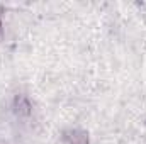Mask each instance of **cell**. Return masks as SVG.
Segmentation results:
<instances>
[{"mask_svg":"<svg viewBox=\"0 0 146 144\" xmlns=\"http://www.w3.org/2000/svg\"><path fill=\"white\" fill-rule=\"evenodd\" d=\"M0 36H2V22H0Z\"/></svg>","mask_w":146,"mask_h":144,"instance_id":"7a4b0ae2","label":"cell"},{"mask_svg":"<svg viewBox=\"0 0 146 144\" xmlns=\"http://www.w3.org/2000/svg\"><path fill=\"white\" fill-rule=\"evenodd\" d=\"M66 143L68 144H88V139L83 132H78V131H72L68 136H66Z\"/></svg>","mask_w":146,"mask_h":144,"instance_id":"6da1fadb","label":"cell"}]
</instances>
